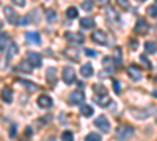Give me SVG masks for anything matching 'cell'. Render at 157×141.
<instances>
[{"mask_svg": "<svg viewBox=\"0 0 157 141\" xmlns=\"http://www.w3.org/2000/svg\"><path fill=\"white\" fill-rule=\"evenodd\" d=\"M83 100H85V93L82 89H74L69 94V104L71 105H82Z\"/></svg>", "mask_w": 157, "mask_h": 141, "instance_id": "obj_1", "label": "cell"}, {"mask_svg": "<svg viewBox=\"0 0 157 141\" xmlns=\"http://www.w3.org/2000/svg\"><path fill=\"white\" fill-rule=\"evenodd\" d=\"M94 125L98 127L101 132H105V133H107V132L110 130V122H109L107 116H104V114H101V116H98V118L94 119Z\"/></svg>", "mask_w": 157, "mask_h": 141, "instance_id": "obj_2", "label": "cell"}, {"mask_svg": "<svg viewBox=\"0 0 157 141\" xmlns=\"http://www.w3.org/2000/svg\"><path fill=\"white\" fill-rule=\"evenodd\" d=\"M91 39H93V43H98L101 46H107L109 44V38L102 30H96V32L91 33Z\"/></svg>", "mask_w": 157, "mask_h": 141, "instance_id": "obj_3", "label": "cell"}, {"mask_svg": "<svg viewBox=\"0 0 157 141\" xmlns=\"http://www.w3.org/2000/svg\"><path fill=\"white\" fill-rule=\"evenodd\" d=\"M3 13H5V16H6V20L10 22V24H13V25H16V24H19L21 20H19V14L13 9L11 6H5L3 8Z\"/></svg>", "mask_w": 157, "mask_h": 141, "instance_id": "obj_4", "label": "cell"}, {"mask_svg": "<svg viewBox=\"0 0 157 141\" xmlns=\"http://www.w3.org/2000/svg\"><path fill=\"white\" fill-rule=\"evenodd\" d=\"M134 135V129L129 125H123V127H118L116 129V136L120 139H127Z\"/></svg>", "mask_w": 157, "mask_h": 141, "instance_id": "obj_5", "label": "cell"}, {"mask_svg": "<svg viewBox=\"0 0 157 141\" xmlns=\"http://www.w3.org/2000/svg\"><path fill=\"white\" fill-rule=\"evenodd\" d=\"M63 80L66 85H72L75 82V71L71 66H66L63 69Z\"/></svg>", "mask_w": 157, "mask_h": 141, "instance_id": "obj_6", "label": "cell"}, {"mask_svg": "<svg viewBox=\"0 0 157 141\" xmlns=\"http://www.w3.org/2000/svg\"><path fill=\"white\" fill-rule=\"evenodd\" d=\"M64 38H66L68 41L77 43V44H83V41H85V38H83L82 33H74V32H66L64 33Z\"/></svg>", "mask_w": 157, "mask_h": 141, "instance_id": "obj_7", "label": "cell"}, {"mask_svg": "<svg viewBox=\"0 0 157 141\" xmlns=\"http://www.w3.org/2000/svg\"><path fill=\"white\" fill-rule=\"evenodd\" d=\"M25 39H27L29 44H35V46L41 44V36H39V33H36V32H27L25 33Z\"/></svg>", "mask_w": 157, "mask_h": 141, "instance_id": "obj_8", "label": "cell"}, {"mask_svg": "<svg viewBox=\"0 0 157 141\" xmlns=\"http://www.w3.org/2000/svg\"><path fill=\"white\" fill-rule=\"evenodd\" d=\"M27 60L32 63L35 68H39V66L43 65V58H41V55L36 54V52H29V54H27Z\"/></svg>", "mask_w": 157, "mask_h": 141, "instance_id": "obj_9", "label": "cell"}, {"mask_svg": "<svg viewBox=\"0 0 157 141\" xmlns=\"http://www.w3.org/2000/svg\"><path fill=\"white\" fill-rule=\"evenodd\" d=\"M148 24H146V20L145 19H140V20H137V25H135V33H138V35H146L148 33Z\"/></svg>", "mask_w": 157, "mask_h": 141, "instance_id": "obj_10", "label": "cell"}, {"mask_svg": "<svg viewBox=\"0 0 157 141\" xmlns=\"http://www.w3.org/2000/svg\"><path fill=\"white\" fill-rule=\"evenodd\" d=\"M127 74H129L130 79L135 80V82H138V80L141 79V71H140L137 66H129V68H127Z\"/></svg>", "mask_w": 157, "mask_h": 141, "instance_id": "obj_11", "label": "cell"}, {"mask_svg": "<svg viewBox=\"0 0 157 141\" xmlns=\"http://www.w3.org/2000/svg\"><path fill=\"white\" fill-rule=\"evenodd\" d=\"M52 99L49 97V96H46V94H43V96H39L38 97V105L41 107V108H50L52 107Z\"/></svg>", "mask_w": 157, "mask_h": 141, "instance_id": "obj_12", "label": "cell"}, {"mask_svg": "<svg viewBox=\"0 0 157 141\" xmlns=\"http://www.w3.org/2000/svg\"><path fill=\"white\" fill-rule=\"evenodd\" d=\"M33 68H35V66H33L32 63L27 60V61H22V63H19L16 69H17L19 72H27V74H30V72L33 71Z\"/></svg>", "mask_w": 157, "mask_h": 141, "instance_id": "obj_13", "label": "cell"}, {"mask_svg": "<svg viewBox=\"0 0 157 141\" xmlns=\"http://www.w3.org/2000/svg\"><path fill=\"white\" fill-rule=\"evenodd\" d=\"M46 75H47V82H49L50 85H54V83L57 82V69L49 68V69L46 71Z\"/></svg>", "mask_w": 157, "mask_h": 141, "instance_id": "obj_14", "label": "cell"}, {"mask_svg": "<svg viewBox=\"0 0 157 141\" xmlns=\"http://www.w3.org/2000/svg\"><path fill=\"white\" fill-rule=\"evenodd\" d=\"M2 99H3L5 104H11L13 102V91L10 88H3L2 89Z\"/></svg>", "mask_w": 157, "mask_h": 141, "instance_id": "obj_15", "label": "cell"}, {"mask_svg": "<svg viewBox=\"0 0 157 141\" xmlns=\"http://www.w3.org/2000/svg\"><path fill=\"white\" fill-rule=\"evenodd\" d=\"M80 74H82L83 77H91V75H93V66H91L90 63H85V65H82Z\"/></svg>", "mask_w": 157, "mask_h": 141, "instance_id": "obj_16", "label": "cell"}, {"mask_svg": "<svg viewBox=\"0 0 157 141\" xmlns=\"http://www.w3.org/2000/svg\"><path fill=\"white\" fill-rule=\"evenodd\" d=\"M80 27L85 28V30H90V28H93L94 27V20L91 19V17H83L80 20Z\"/></svg>", "mask_w": 157, "mask_h": 141, "instance_id": "obj_17", "label": "cell"}, {"mask_svg": "<svg viewBox=\"0 0 157 141\" xmlns=\"http://www.w3.org/2000/svg\"><path fill=\"white\" fill-rule=\"evenodd\" d=\"M96 102H98V105L99 107H107V105H110V99H109V96L105 94V96H96Z\"/></svg>", "mask_w": 157, "mask_h": 141, "instance_id": "obj_18", "label": "cell"}, {"mask_svg": "<svg viewBox=\"0 0 157 141\" xmlns=\"http://www.w3.org/2000/svg\"><path fill=\"white\" fill-rule=\"evenodd\" d=\"M80 113L83 114L85 118H90L91 114H93V107H90V105H86V104H82V105H80Z\"/></svg>", "mask_w": 157, "mask_h": 141, "instance_id": "obj_19", "label": "cell"}, {"mask_svg": "<svg viewBox=\"0 0 157 141\" xmlns=\"http://www.w3.org/2000/svg\"><path fill=\"white\" fill-rule=\"evenodd\" d=\"M145 50L148 54H157V44L152 41H148V43H145Z\"/></svg>", "mask_w": 157, "mask_h": 141, "instance_id": "obj_20", "label": "cell"}, {"mask_svg": "<svg viewBox=\"0 0 157 141\" xmlns=\"http://www.w3.org/2000/svg\"><path fill=\"white\" fill-rule=\"evenodd\" d=\"M93 93H94L96 96H105V94H107V89L104 88L102 85H94V86H93Z\"/></svg>", "mask_w": 157, "mask_h": 141, "instance_id": "obj_21", "label": "cell"}, {"mask_svg": "<svg viewBox=\"0 0 157 141\" xmlns=\"http://www.w3.org/2000/svg\"><path fill=\"white\" fill-rule=\"evenodd\" d=\"M6 52H8V58H11V57H14V55L19 52V47H17L14 43H11V44H10V49H6Z\"/></svg>", "mask_w": 157, "mask_h": 141, "instance_id": "obj_22", "label": "cell"}, {"mask_svg": "<svg viewBox=\"0 0 157 141\" xmlns=\"http://www.w3.org/2000/svg\"><path fill=\"white\" fill-rule=\"evenodd\" d=\"M46 19H47L49 22H55V20H57V13H55L54 9H47V11H46Z\"/></svg>", "mask_w": 157, "mask_h": 141, "instance_id": "obj_23", "label": "cell"}, {"mask_svg": "<svg viewBox=\"0 0 157 141\" xmlns=\"http://www.w3.org/2000/svg\"><path fill=\"white\" fill-rule=\"evenodd\" d=\"M94 6V2H91V0H83L82 2V9L83 11H91Z\"/></svg>", "mask_w": 157, "mask_h": 141, "instance_id": "obj_24", "label": "cell"}, {"mask_svg": "<svg viewBox=\"0 0 157 141\" xmlns=\"http://www.w3.org/2000/svg\"><path fill=\"white\" fill-rule=\"evenodd\" d=\"M66 17H68V19H75V17H77V9H75L74 6H71V8L66 9Z\"/></svg>", "mask_w": 157, "mask_h": 141, "instance_id": "obj_25", "label": "cell"}, {"mask_svg": "<svg viewBox=\"0 0 157 141\" xmlns=\"http://www.w3.org/2000/svg\"><path fill=\"white\" fill-rule=\"evenodd\" d=\"M86 141H101V135L99 133H96V132H91V133H88L86 135V138H85Z\"/></svg>", "mask_w": 157, "mask_h": 141, "instance_id": "obj_26", "label": "cell"}, {"mask_svg": "<svg viewBox=\"0 0 157 141\" xmlns=\"http://www.w3.org/2000/svg\"><path fill=\"white\" fill-rule=\"evenodd\" d=\"M116 3H118V6H120L121 9H124V11L130 9V5H129L127 0H116Z\"/></svg>", "mask_w": 157, "mask_h": 141, "instance_id": "obj_27", "label": "cell"}, {"mask_svg": "<svg viewBox=\"0 0 157 141\" xmlns=\"http://www.w3.org/2000/svg\"><path fill=\"white\" fill-rule=\"evenodd\" d=\"M146 13H148V14H149L151 17H157V3H155V5H151V6H148Z\"/></svg>", "mask_w": 157, "mask_h": 141, "instance_id": "obj_28", "label": "cell"}, {"mask_svg": "<svg viewBox=\"0 0 157 141\" xmlns=\"http://www.w3.org/2000/svg\"><path fill=\"white\" fill-rule=\"evenodd\" d=\"M121 50L120 49H116L115 50V65H121Z\"/></svg>", "mask_w": 157, "mask_h": 141, "instance_id": "obj_29", "label": "cell"}, {"mask_svg": "<svg viewBox=\"0 0 157 141\" xmlns=\"http://www.w3.org/2000/svg\"><path fill=\"white\" fill-rule=\"evenodd\" d=\"M21 83L24 85V86H27L30 91H35V89H38V85H35V83H30V82H24V80H21Z\"/></svg>", "mask_w": 157, "mask_h": 141, "instance_id": "obj_30", "label": "cell"}, {"mask_svg": "<svg viewBox=\"0 0 157 141\" xmlns=\"http://www.w3.org/2000/svg\"><path fill=\"white\" fill-rule=\"evenodd\" d=\"M85 55L90 57V58H96L98 57V52H96V50H93V49H85Z\"/></svg>", "mask_w": 157, "mask_h": 141, "instance_id": "obj_31", "label": "cell"}, {"mask_svg": "<svg viewBox=\"0 0 157 141\" xmlns=\"http://www.w3.org/2000/svg\"><path fill=\"white\" fill-rule=\"evenodd\" d=\"M140 61H141V63H143V65H145L148 69H151V63H149V60H148L145 55H140Z\"/></svg>", "mask_w": 157, "mask_h": 141, "instance_id": "obj_32", "label": "cell"}, {"mask_svg": "<svg viewBox=\"0 0 157 141\" xmlns=\"http://www.w3.org/2000/svg\"><path fill=\"white\" fill-rule=\"evenodd\" d=\"M113 89H115L116 94H121V83L115 80V82H113Z\"/></svg>", "mask_w": 157, "mask_h": 141, "instance_id": "obj_33", "label": "cell"}, {"mask_svg": "<svg viewBox=\"0 0 157 141\" xmlns=\"http://www.w3.org/2000/svg\"><path fill=\"white\" fill-rule=\"evenodd\" d=\"M61 138H63V139H72V138H74V135H72V132H69V130H66V132H63V135H61Z\"/></svg>", "mask_w": 157, "mask_h": 141, "instance_id": "obj_34", "label": "cell"}, {"mask_svg": "<svg viewBox=\"0 0 157 141\" xmlns=\"http://www.w3.org/2000/svg\"><path fill=\"white\" fill-rule=\"evenodd\" d=\"M6 39H8V35H6V33H2V52H6V49H5Z\"/></svg>", "mask_w": 157, "mask_h": 141, "instance_id": "obj_35", "label": "cell"}, {"mask_svg": "<svg viewBox=\"0 0 157 141\" xmlns=\"http://www.w3.org/2000/svg\"><path fill=\"white\" fill-rule=\"evenodd\" d=\"M66 55H68V57H71L72 60H77V58H78V57L75 55V50H68V52H66Z\"/></svg>", "mask_w": 157, "mask_h": 141, "instance_id": "obj_36", "label": "cell"}, {"mask_svg": "<svg viewBox=\"0 0 157 141\" xmlns=\"http://www.w3.org/2000/svg\"><path fill=\"white\" fill-rule=\"evenodd\" d=\"M16 135V125H11V130H10V136H14Z\"/></svg>", "mask_w": 157, "mask_h": 141, "instance_id": "obj_37", "label": "cell"}, {"mask_svg": "<svg viewBox=\"0 0 157 141\" xmlns=\"http://www.w3.org/2000/svg\"><path fill=\"white\" fill-rule=\"evenodd\" d=\"M13 2H14L16 5H19V6H24L25 5V0H13Z\"/></svg>", "mask_w": 157, "mask_h": 141, "instance_id": "obj_38", "label": "cell"}, {"mask_svg": "<svg viewBox=\"0 0 157 141\" xmlns=\"http://www.w3.org/2000/svg\"><path fill=\"white\" fill-rule=\"evenodd\" d=\"M129 46L132 47V49H137V41H130V43H129Z\"/></svg>", "mask_w": 157, "mask_h": 141, "instance_id": "obj_39", "label": "cell"}, {"mask_svg": "<svg viewBox=\"0 0 157 141\" xmlns=\"http://www.w3.org/2000/svg\"><path fill=\"white\" fill-rule=\"evenodd\" d=\"M25 135H33V130L32 129H25Z\"/></svg>", "mask_w": 157, "mask_h": 141, "instance_id": "obj_40", "label": "cell"}, {"mask_svg": "<svg viewBox=\"0 0 157 141\" xmlns=\"http://www.w3.org/2000/svg\"><path fill=\"white\" fill-rule=\"evenodd\" d=\"M109 2V0H98V3H101V5H105Z\"/></svg>", "mask_w": 157, "mask_h": 141, "instance_id": "obj_41", "label": "cell"}, {"mask_svg": "<svg viewBox=\"0 0 157 141\" xmlns=\"http://www.w3.org/2000/svg\"><path fill=\"white\" fill-rule=\"evenodd\" d=\"M152 96H154V97L157 99V91H152Z\"/></svg>", "mask_w": 157, "mask_h": 141, "instance_id": "obj_42", "label": "cell"}, {"mask_svg": "<svg viewBox=\"0 0 157 141\" xmlns=\"http://www.w3.org/2000/svg\"><path fill=\"white\" fill-rule=\"evenodd\" d=\"M138 2H145V0H138Z\"/></svg>", "mask_w": 157, "mask_h": 141, "instance_id": "obj_43", "label": "cell"}, {"mask_svg": "<svg viewBox=\"0 0 157 141\" xmlns=\"http://www.w3.org/2000/svg\"><path fill=\"white\" fill-rule=\"evenodd\" d=\"M155 2H157V0H155Z\"/></svg>", "mask_w": 157, "mask_h": 141, "instance_id": "obj_44", "label": "cell"}]
</instances>
